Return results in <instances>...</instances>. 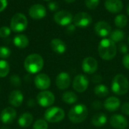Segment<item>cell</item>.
Listing matches in <instances>:
<instances>
[{"instance_id": "obj_1", "label": "cell", "mask_w": 129, "mask_h": 129, "mask_svg": "<svg viewBox=\"0 0 129 129\" xmlns=\"http://www.w3.org/2000/svg\"><path fill=\"white\" fill-rule=\"evenodd\" d=\"M117 53L116 43L110 39H103L98 45V54L105 60L113 59Z\"/></svg>"}, {"instance_id": "obj_2", "label": "cell", "mask_w": 129, "mask_h": 129, "mask_svg": "<svg viewBox=\"0 0 129 129\" xmlns=\"http://www.w3.org/2000/svg\"><path fill=\"white\" fill-rule=\"evenodd\" d=\"M44 66V60L42 57L38 54H32L26 57L24 60V68L31 73L35 74L40 72Z\"/></svg>"}, {"instance_id": "obj_3", "label": "cell", "mask_w": 129, "mask_h": 129, "mask_svg": "<svg viewBox=\"0 0 129 129\" xmlns=\"http://www.w3.org/2000/svg\"><path fill=\"white\" fill-rule=\"evenodd\" d=\"M88 115L87 107L83 104H78L73 106L68 113V117L71 122L79 124L84 122Z\"/></svg>"}, {"instance_id": "obj_4", "label": "cell", "mask_w": 129, "mask_h": 129, "mask_svg": "<svg viewBox=\"0 0 129 129\" xmlns=\"http://www.w3.org/2000/svg\"><path fill=\"white\" fill-rule=\"evenodd\" d=\"M112 91L117 95H124L129 90V82L123 74H117L114 76L111 83Z\"/></svg>"}, {"instance_id": "obj_5", "label": "cell", "mask_w": 129, "mask_h": 129, "mask_svg": "<svg viewBox=\"0 0 129 129\" xmlns=\"http://www.w3.org/2000/svg\"><path fill=\"white\" fill-rule=\"evenodd\" d=\"M11 29L14 33L24 31L28 26V20L26 16L21 13L15 14L11 20Z\"/></svg>"}, {"instance_id": "obj_6", "label": "cell", "mask_w": 129, "mask_h": 129, "mask_svg": "<svg viewBox=\"0 0 129 129\" xmlns=\"http://www.w3.org/2000/svg\"><path fill=\"white\" fill-rule=\"evenodd\" d=\"M45 119L51 123H56L62 121L65 117L64 110L57 107H52L48 108L45 114Z\"/></svg>"}, {"instance_id": "obj_7", "label": "cell", "mask_w": 129, "mask_h": 129, "mask_svg": "<svg viewBox=\"0 0 129 129\" xmlns=\"http://www.w3.org/2000/svg\"><path fill=\"white\" fill-rule=\"evenodd\" d=\"M38 104L42 107H48L54 104L55 97L51 91H43L38 94L36 97Z\"/></svg>"}, {"instance_id": "obj_8", "label": "cell", "mask_w": 129, "mask_h": 129, "mask_svg": "<svg viewBox=\"0 0 129 129\" xmlns=\"http://www.w3.org/2000/svg\"><path fill=\"white\" fill-rule=\"evenodd\" d=\"M89 81L86 76L83 74L77 75L73 81V89L79 93H82L85 91L88 87Z\"/></svg>"}, {"instance_id": "obj_9", "label": "cell", "mask_w": 129, "mask_h": 129, "mask_svg": "<svg viewBox=\"0 0 129 129\" xmlns=\"http://www.w3.org/2000/svg\"><path fill=\"white\" fill-rule=\"evenodd\" d=\"M54 20L58 25L65 26L71 24L73 20V17L72 14L67 11H60L54 14Z\"/></svg>"}, {"instance_id": "obj_10", "label": "cell", "mask_w": 129, "mask_h": 129, "mask_svg": "<svg viewBox=\"0 0 129 129\" xmlns=\"http://www.w3.org/2000/svg\"><path fill=\"white\" fill-rule=\"evenodd\" d=\"M73 24L78 27L88 26L92 22V17L87 12H79L73 17Z\"/></svg>"}, {"instance_id": "obj_11", "label": "cell", "mask_w": 129, "mask_h": 129, "mask_svg": "<svg viewBox=\"0 0 129 129\" xmlns=\"http://www.w3.org/2000/svg\"><path fill=\"white\" fill-rule=\"evenodd\" d=\"M82 68L85 73L91 75L97 71L98 68V63L95 58L92 57H87L82 60Z\"/></svg>"}, {"instance_id": "obj_12", "label": "cell", "mask_w": 129, "mask_h": 129, "mask_svg": "<svg viewBox=\"0 0 129 129\" xmlns=\"http://www.w3.org/2000/svg\"><path fill=\"white\" fill-rule=\"evenodd\" d=\"M47 11L44 5L41 4H36L30 7L29 10V16L34 20H40L46 16Z\"/></svg>"}, {"instance_id": "obj_13", "label": "cell", "mask_w": 129, "mask_h": 129, "mask_svg": "<svg viewBox=\"0 0 129 129\" xmlns=\"http://www.w3.org/2000/svg\"><path fill=\"white\" fill-rule=\"evenodd\" d=\"M34 83L38 89L45 91L51 85V79L45 73H39L35 77Z\"/></svg>"}, {"instance_id": "obj_14", "label": "cell", "mask_w": 129, "mask_h": 129, "mask_svg": "<svg viewBox=\"0 0 129 129\" xmlns=\"http://www.w3.org/2000/svg\"><path fill=\"white\" fill-rule=\"evenodd\" d=\"M110 124L113 128L125 129L128 127V122L124 116L121 114H115L110 118Z\"/></svg>"}, {"instance_id": "obj_15", "label": "cell", "mask_w": 129, "mask_h": 129, "mask_svg": "<svg viewBox=\"0 0 129 129\" xmlns=\"http://www.w3.org/2000/svg\"><path fill=\"white\" fill-rule=\"evenodd\" d=\"M94 31L98 36L105 38L110 36V34L112 32V28H111V26L107 22L101 20V21H98L95 24Z\"/></svg>"}, {"instance_id": "obj_16", "label": "cell", "mask_w": 129, "mask_h": 129, "mask_svg": "<svg viewBox=\"0 0 129 129\" xmlns=\"http://www.w3.org/2000/svg\"><path fill=\"white\" fill-rule=\"evenodd\" d=\"M17 116L15 110L12 107H6L1 112L0 119L2 123L5 125L11 124L14 122Z\"/></svg>"}, {"instance_id": "obj_17", "label": "cell", "mask_w": 129, "mask_h": 129, "mask_svg": "<svg viewBox=\"0 0 129 129\" xmlns=\"http://www.w3.org/2000/svg\"><path fill=\"white\" fill-rule=\"evenodd\" d=\"M71 82V79L70 75L66 72H62L57 75L56 77V85L60 90L67 89Z\"/></svg>"}, {"instance_id": "obj_18", "label": "cell", "mask_w": 129, "mask_h": 129, "mask_svg": "<svg viewBox=\"0 0 129 129\" xmlns=\"http://www.w3.org/2000/svg\"><path fill=\"white\" fill-rule=\"evenodd\" d=\"M104 6L109 12L117 14L122 10L123 3L121 0H106Z\"/></svg>"}, {"instance_id": "obj_19", "label": "cell", "mask_w": 129, "mask_h": 129, "mask_svg": "<svg viewBox=\"0 0 129 129\" xmlns=\"http://www.w3.org/2000/svg\"><path fill=\"white\" fill-rule=\"evenodd\" d=\"M9 104L14 107H19L23 101V95L19 90L11 91L8 97Z\"/></svg>"}, {"instance_id": "obj_20", "label": "cell", "mask_w": 129, "mask_h": 129, "mask_svg": "<svg viewBox=\"0 0 129 129\" xmlns=\"http://www.w3.org/2000/svg\"><path fill=\"white\" fill-rule=\"evenodd\" d=\"M121 105L120 100L116 97H110L104 103V108L109 112H115L116 111Z\"/></svg>"}, {"instance_id": "obj_21", "label": "cell", "mask_w": 129, "mask_h": 129, "mask_svg": "<svg viewBox=\"0 0 129 129\" xmlns=\"http://www.w3.org/2000/svg\"><path fill=\"white\" fill-rule=\"evenodd\" d=\"M51 49L58 54H63L67 50V45L65 42L60 39H54L51 42Z\"/></svg>"}, {"instance_id": "obj_22", "label": "cell", "mask_w": 129, "mask_h": 129, "mask_svg": "<svg viewBox=\"0 0 129 129\" xmlns=\"http://www.w3.org/2000/svg\"><path fill=\"white\" fill-rule=\"evenodd\" d=\"M107 122V115L103 113H96L91 119V124L95 127H102L106 125Z\"/></svg>"}, {"instance_id": "obj_23", "label": "cell", "mask_w": 129, "mask_h": 129, "mask_svg": "<svg viewBox=\"0 0 129 129\" xmlns=\"http://www.w3.org/2000/svg\"><path fill=\"white\" fill-rule=\"evenodd\" d=\"M33 121V116L29 113H25L22 114L18 119V124L21 128L29 127Z\"/></svg>"}, {"instance_id": "obj_24", "label": "cell", "mask_w": 129, "mask_h": 129, "mask_svg": "<svg viewBox=\"0 0 129 129\" xmlns=\"http://www.w3.org/2000/svg\"><path fill=\"white\" fill-rule=\"evenodd\" d=\"M14 44L19 48H25L29 45V39L25 35H17L14 38Z\"/></svg>"}, {"instance_id": "obj_25", "label": "cell", "mask_w": 129, "mask_h": 129, "mask_svg": "<svg viewBox=\"0 0 129 129\" xmlns=\"http://www.w3.org/2000/svg\"><path fill=\"white\" fill-rule=\"evenodd\" d=\"M62 100L64 103H66L67 104H73L77 102L78 97L74 92L68 91H66L63 94Z\"/></svg>"}, {"instance_id": "obj_26", "label": "cell", "mask_w": 129, "mask_h": 129, "mask_svg": "<svg viewBox=\"0 0 129 129\" xmlns=\"http://www.w3.org/2000/svg\"><path fill=\"white\" fill-rule=\"evenodd\" d=\"M94 94L99 98H105L110 93V90L108 87L103 84H99L96 85L94 89Z\"/></svg>"}, {"instance_id": "obj_27", "label": "cell", "mask_w": 129, "mask_h": 129, "mask_svg": "<svg viewBox=\"0 0 129 129\" xmlns=\"http://www.w3.org/2000/svg\"><path fill=\"white\" fill-rule=\"evenodd\" d=\"M110 39L113 41L115 43L120 42L125 39V33L124 31L121 29H115L111 32V33L110 34Z\"/></svg>"}, {"instance_id": "obj_28", "label": "cell", "mask_w": 129, "mask_h": 129, "mask_svg": "<svg viewBox=\"0 0 129 129\" xmlns=\"http://www.w3.org/2000/svg\"><path fill=\"white\" fill-rule=\"evenodd\" d=\"M114 22L117 27L123 28L128 23V17L125 14H119L115 17Z\"/></svg>"}, {"instance_id": "obj_29", "label": "cell", "mask_w": 129, "mask_h": 129, "mask_svg": "<svg viewBox=\"0 0 129 129\" xmlns=\"http://www.w3.org/2000/svg\"><path fill=\"white\" fill-rule=\"evenodd\" d=\"M10 72V66L6 60H0V77L3 78L8 75Z\"/></svg>"}, {"instance_id": "obj_30", "label": "cell", "mask_w": 129, "mask_h": 129, "mask_svg": "<svg viewBox=\"0 0 129 129\" xmlns=\"http://www.w3.org/2000/svg\"><path fill=\"white\" fill-rule=\"evenodd\" d=\"M48 122L44 119H38L33 124V129H48Z\"/></svg>"}, {"instance_id": "obj_31", "label": "cell", "mask_w": 129, "mask_h": 129, "mask_svg": "<svg viewBox=\"0 0 129 129\" xmlns=\"http://www.w3.org/2000/svg\"><path fill=\"white\" fill-rule=\"evenodd\" d=\"M85 6L91 9L94 10L98 8V6L100 4V0H85Z\"/></svg>"}, {"instance_id": "obj_32", "label": "cell", "mask_w": 129, "mask_h": 129, "mask_svg": "<svg viewBox=\"0 0 129 129\" xmlns=\"http://www.w3.org/2000/svg\"><path fill=\"white\" fill-rule=\"evenodd\" d=\"M11 54V51L10 48L5 46H1L0 47V57L2 59H5L10 57Z\"/></svg>"}, {"instance_id": "obj_33", "label": "cell", "mask_w": 129, "mask_h": 129, "mask_svg": "<svg viewBox=\"0 0 129 129\" xmlns=\"http://www.w3.org/2000/svg\"><path fill=\"white\" fill-rule=\"evenodd\" d=\"M11 28L8 26H2L0 28V37L2 38H6L11 34Z\"/></svg>"}, {"instance_id": "obj_34", "label": "cell", "mask_w": 129, "mask_h": 129, "mask_svg": "<svg viewBox=\"0 0 129 129\" xmlns=\"http://www.w3.org/2000/svg\"><path fill=\"white\" fill-rule=\"evenodd\" d=\"M10 81L11 84L15 87L20 86V79L18 76L17 75H13L10 77Z\"/></svg>"}, {"instance_id": "obj_35", "label": "cell", "mask_w": 129, "mask_h": 129, "mask_svg": "<svg viewBox=\"0 0 129 129\" xmlns=\"http://www.w3.org/2000/svg\"><path fill=\"white\" fill-rule=\"evenodd\" d=\"M121 110H122V113L129 116V102L124 103V104L122 105V107H121Z\"/></svg>"}, {"instance_id": "obj_36", "label": "cell", "mask_w": 129, "mask_h": 129, "mask_svg": "<svg viewBox=\"0 0 129 129\" xmlns=\"http://www.w3.org/2000/svg\"><path fill=\"white\" fill-rule=\"evenodd\" d=\"M122 64L123 66L129 70V54H125V56L122 58Z\"/></svg>"}, {"instance_id": "obj_37", "label": "cell", "mask_w": 129, "mask_h": 129, "mask_svg": "<svg viewBox=\"0 0 129 129\" xmlns=\"http://www.w3.org/2000/svg\"><path fill=\"white\" fill-rule=\"evenodd\" d=\"M119 51L122 54H128V46L125 43H121L119 46Z\"/></svg>"}, {"instance_id": "obj_38", "label": "cell", "mask_w": 129, "mask_h": 129, "mask_svg": "<svg viewBox=\"0 0 129 129\" xmlns=\"http://www.w3.org/2000/svg\"><path fill=\"white\" fill-rule=\"evenodd\" d=\"M91 80H92V82H93L94 83H99V82H102L103 78H102V76H100V75H94V76H93V77L91 78Z\"/></svg>"}, {"instance_id": "obj_39", "label": "cell", "mask_w": 129, "mask_h": 129, "mask_svg": "<svg viewBox=\"0 0 129 129\" xmlns=\"http://www.w3.org/2000/svg\"><path fill=\"white\" fill-rule=\"evenodd\" d=\"M92 107L94 109V110H101V108H102V104H101V102H100V101H94L93 103H92Z\"/></svg>"}, {"instance_id": "obj_40", "label": "cell", "mask_w": 129, "mask_h": 129, "mask_svg": "<svg viewBox=\"0 0 129 129\" xmlns=\"http://www.w3.org/2000/svg\"><path fill=\"white\" fill-rule=\"evenodd\" d=\"M48 8L54 11H56L57 8H58V5H57V3L54 2H51L48 4Z\"/></svg>"}, {"instance_id": "obj_41", "label": "cell", "mask_w": 129, "mask_h": 129, "mask_svg": "<svg viewBox=\"0 0 129 129\" xmlns=\"http://www.w3.org/2000/svg\"><path fill=\"white\" fill-rule=\"evenodd\" d=\"M8 5L7 0H0V12L3 11Z\"/></svg>"}, {"instance_id": "obj_42", "label": "cell", "mask_w": 129, "mask_h": 129, "mask_svg": "<svg viewBox=\"0 0 129 129\" xmlns=\"http://www.w3.org/2000/svg\"><path fill=\"white\" fill-rule=\"evenodd\" d=\"M67 31L68 33H73L76 31V26L74 24H70L67 26Z\"/></svg>"}, {"instance_id": "obj_43", "label": "cell", "mask_w": 129, "mask_h": 129, "mask_svg": "<svg viewBox=\"0 0 129 129\" xmlns=\"http://www.w3.org/2000/svg\"><path fill=\"white\" fill-rule=\"evenodd\" d=\"M76 0H65V2H67V3H73V2H74Z\"/></svg>"}, {"instance_id": "obj_44", "label": "cell", "mask_w": 129, "mask_h": 129, "mask_svg": "<svg viewBox=\"0 0 129 129\" xmlns=\"http://www.w3.org/2000/svg\"><path fill=\"white\" fill-rule=\"evenodd\" d=\"M127 13H128V14L129 15V3L128 5V6H127Z\"/></svg>"}, {"instance_id": "obj_45", "label": "cell", "mask_w": 129, "mask_h": 129, "mask_svg": "<svg viewBox=\"0 0 129 129\" xmlns=\"http://www.w3.org/2000/svg\"><path fill=\"white\" fill-rule=\"evenodd\" d=\"M128 42H129V37H128Z\"/></svg>"}, {"instance_id": "obj_46", "label": "cell", "mask_w": 129, "mask_h": 129, "mask_svg": "<svg viewBox=\"0 0 129 129\" xmlns=\"http://www.w3.org/2000/svg\"><path fill=\"white\" fill-rule=\"evenodd\" d=\"M45 1H48V0H45Z\"/></svg>"}]
</instances>
